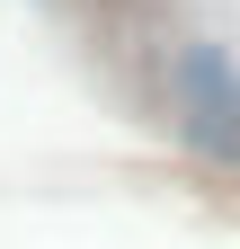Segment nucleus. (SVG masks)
<instances>
[{
	"mask_svg": "<svg viewBox=\"0 0 240 249\" xmlns=\"http://www.w3.org/2000/svg\"><path fill=\"white\" fill-rule=\"evenodd\" d=\"M178 80H187V98H196V142L214 151V160H231L240 151V71L214 45H187L178 53Z\"/></svg>",
	"mask_w": 240,
	"mask_h": 249,
	"instance_id": "nucleus-1",
	"label": "nucleus"
}]
</instances>
